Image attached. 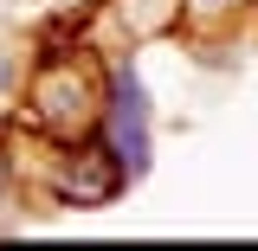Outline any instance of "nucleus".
Segmentation results:
<instances>
[{
    "mask_svg": "<svg viewBox=\"0 0 258 251\" xmlns=\"http://www.w3.org/2000/svg\"><path fill=\"white\" fill-rule=\"evenodd\" d=\"M64 7H78V0H64Z\"/></svg>",
    "mask_w": 258,
    "mask_h": 251,
    "instance_id": "nucleus-7",
    "label": "nucleus"
},
{
    "mask_svg": "<svg viewBox=\"0 0 258 251\" xmlns=\"http://www.w3.org/2000/svg\"><path fill=\"white\" fill-rule=\"evenodd\" d=\"M97 135L116 148V161L129 168V181H142L149 174V161H155V110H149V84H142V71L136 64H110V97H103V123Z\"/></svg>",
    "mask_w": 258,
    "mask_h": 251,
    "instance_id": "nucleus-2",
    "label": "nucleus"
},
{
    "mask_svg": "<svg viewBox=\"0 0 258 251\" xmlns=\"http://www.w3.org/2000/svg\"><path fill=\"white\" fill-rule=\"evenodd\" d=\"M129 32H181V0H116Z\"/></svg>",
    "mask_w": 258,
    "mask_h": 251,
    "instance_id": "nucleus-4",
    "label": "nucleus"
},
{
    "mask_svg": "<svg viewBox=\"0 0 258 251\" xmlns=\"http://www.w3.org/2000/svg\"><path fill=\"white\" fill-rule=\"evenodd\" d=\"M252 7H258V0H252Z\"/></svg>",
    "mask_w": 258,
    "mask_h": 251,
    "instance_id": "nucleus-8",
    "label": "nucleus"
},
{
    "mask_svg": "<svg viewBox=\"0 0 258 251\" xmlns=\"http://www.w3.org/2000/svg\"><path fill=\"white\" fill-rule=\"evenodd\" d=\"M245 7H252V0H181V26L187 32H220V26H232Z\"/></svg>",
    "mask_w": 258,
    "mask_h": 251,
    "instance_id": "nucleus-5",
    "label": "nucleus"
},
{
    "mask_svg": "<svg viewBox=\"0 0 258 251\" xmlns=\"http://www.w3.org/2000/svg\"><path fill=\"white\" fill-rule=\"evenodd\" d=\"M13 97H20V58H13V52L0 45V116L13 110Z\"/></svg>",
    "mask_w": 258,
    "mask_h": 251,
    "instance_id": "nucleus-6",
    "label": "nucleus"
},
{
    "mask_svg": "<svg viewBox=\"0 0 258 251\" xmlns=\"http://www.w3.org/2000/svg\"><path fill=\"white\" fill-rule=\"evenodd\" d=\"M123 187H129V168L116 161V148H110L103 135H84V142H64V148H58V168H52L58 206L97 213V206H110Z\"/></svg>",
    "mask_w": 258,
    "mask_h": 251,
    "instance_id": "nucleus-3",
    "label": "nucleus"
},
{
    "mask_svg": "<svg viewBox=\"0 0 258 251\" xmlns=\"http://www.w3.org/2000/svg\"><path fill=\"white\" fill-rule=\"evenodd\" d=\"M110 71L84 58V45H45L26 71V123L52 142H84L103 123Z\"/></svg>",
    "mask_w": 258,
    "mask_h": 251,
    "instance_id": "nucleus-1",
    "label": "nucleus"
}]
</instances>
